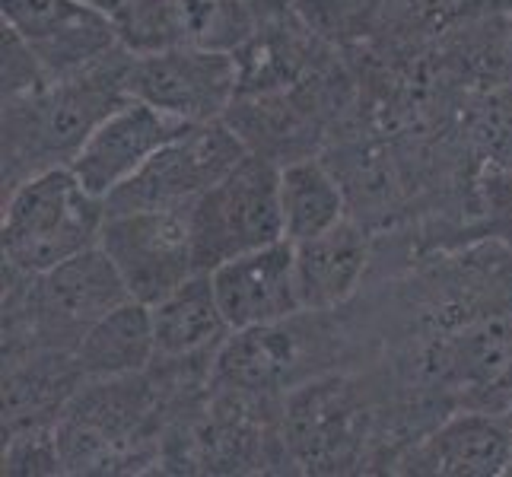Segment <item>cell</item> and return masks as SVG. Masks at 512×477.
Instances as JSON below:
<instances>
[{"instance_id":"17","label":"cell","mask_w":512,"mask_h":477,"mask_svg":"<svg viewBox=\"0 0 512 477\" xmlns=\"http://www.w3.org/2000/svg\"><path fill=\"white\" fill-rule=\"evenodd\" d=\"M74 357L86 382L147 373L156 360L153 306L125 299L83 334Z\"/></svg>"},{"instance_id":"13","label":"cell","mask_w":512,"mask_h":477,"mask_svg":"<svg viewBox=\"0 0 512 477\" xmlns=\"http://www.w3.org/2000/svg\"><path fill=\"white\" fill-rule=\"evenodd\" d=\"M156 360L153 366L185 379H210L214 360L226 338L233 334L217 303L210 274H191L153 306Z\"/></svg>"},{"instance_id":"3","label":"cell","mask_w":512,"mask_h":477,"mask_svg":"<svg viewBox=\"0 0 512 477\" xmlns=\"http://www.w3.org/2000/svg\"><path fill=\"white\" fill-rule=\"evenodd\" d=\"M102 226L105 201L83 188L74 169H45L4 194V264L23 274H45L99 245Z\"/></svg>"},{"instance_id":"5","label":"cell","mask_w":512,"mask_h":477,"mask_svg":"<svg viewBox=\"0 0 512 477\" xmlns=\"http://www.w3.org/2000/svg\"><path fill=\"white\" fill-rule=\"evenodd\" d=\"M331 312H296L271 325L233 331L214 360V385L255 395H287L322 373H331L341 353Z\"/></svg>"},{"instance_id":"14","label":"cell","mask_w":512,"mask_h":477,"mask_svg":"<svg viewBox=\"0 0 512 477\" xmlns=\"http://www.w3.org/2000/svg\"><path fill=\"white\" fill-rule=\"evenodd\" d=\"M210 274L223 318L233 331L271 325L303 312L296 290L293 242L280 239L217 264Z\"/></svg>"},{"instance_id":"12","label":"cell","mask_w":512,"mask_h":477,"mask_svg":"<svg viewBox=\"0 0 512 477\" xmlns=\"http://www.w3.org/2000/svg\"><path fill=\"white\" fill-rule=\"evenodd\" d=\"M182 128L185 121L160 112L144 99L128 96L99 121L70 169L86 191L105 201Z\"/></svg>"},{"instance_id":"16","label":"cell","mask_w":512,"mask_h":477,"mask_svg":"<svg viewBox=\"0 0 512 477\" xmlns=\"http://www.w3.org/2000/svg\"><path fill=\"white\" fill-rule=\"evenodd\" d=\"M83 382L70 350L32 347L4 353V436L55 427Z\"/></svg>"},{"instance_id":"2","label":"cell","mask_w":512,"mask_h":477,"mask_svg":"<svg viewBox=\"0 0 512 477\" xmlns=\"http://www.w3.org/2000/svg\"><path fill=\"white\" fill-rule=\"evenodd\" d=\"M169 408L172 398L153 369L83 382L55 423L64 474H140L163 465Z\"/></svg>"},{"instance_id":"6","label":"cell","mask_w":512,"mask_h":477,"mask_svg":"<svg viewBox=\"0 0 512 477\" xmlns=\"http://www.w3.org/2000/svg\"><path fill=\"white\" fill-rule=\"evenodd\" d=\"M198 271L287 239L280 214V166L245 153L217 185H210L188 210Z\"/></svg>"},{"instance_id":"10","label":"cell","mask_w":512,"mask_h":477,"mask_svg":"<svg viewBox=\"0 0 512 477\" xmlns=\"http://www.w3.org/2000/svg\"><path fill=\"white\" fill-rule=\"evenodd\" d=\"M0 7L51 80L77 77L125 45L115 16L83 0H0Z\"/></svg>"},{"instance_id":"18","label":"cell","mask_w":512,"mask_h":477,"mask_svg":"<svg viewBox=\"0 0 512 477\" xmlns=\"http://www.w3.org/2000/svg\"><path fill=\"white\" fill-rule=\"evenodd\" d=\"M280 214L284 236L303 242L350 217V201L328 159L299 156L280 166Z\"/></svg>"},{"instance_id":"8","label":"cell","mask_w":512,"mask_h":477,"mask_svg":"<svg viewBox=\"0 0 512 477\" xmlns=\"http://www.w3.org/2000/svg\"><path fill=\"white\" fill-rule=\"evenodd\" d=\"M242 86V64L236 51L172 45L156 51H134L128 70V96L156 105L160 112L201 125L226 118Z\"/></svg>"},{"instance_id":"9","label":"cell","mask_w":512,"mask_h":477,"mask_svg":"<svg viewBox=\"0 0 512 477\" xmlns=\"http://www.w3.org/2000/svg\"><path fill=\"white\" fill-rule=\"evenodd\" d=\"M99 249L112 258L128 293L147 306H156L198 274L188 214L179 210L105 214Z\"/></svg>"},{"instance_id":"20","label":"cell","mask_w":512,"mask_h":477,"mask_svg":"<svg viewBox=\"0 0 512 477\" xmlns=\"http://www.w3.org/2000/svg\"><path fill=\"white\" fill-rule=\"evenodd\" d=\"M48 80L51 77L32 55V48L20 39V32L4 23V99L39 90Z\"/></svg>"},{"instance_id":"15","label":"cell","mask_w":512,"mask_h":477,"mask_svg":"<svg viewBox=\"0 0 512 477\" xmlns=\"http://www.w3.org/2000/svg\"><path fill=\"white\" fill-rule=\"evenodd\" d=\"M373 239L360 220H341L325 233L293 242L296 290L306 312H334L363 287Z\"/></svg>"},{"instance_id":"7","label":"cell","mask_w":512,"mask_h":477,"mask_svg":"<svg viewBox=\"0 0 512 477\" xmlns=\"http://www.w3.org/2000/svg\"><path fill=\"white\" fill-rule=\"evenodd\" d=\"M249 147L226 118L185 125L163 150H156L140 172L105 198V214L128 210H179L188 214L201 194L242 163Z\"/></svg>"},{"instance_id":"21","label":"cell","mask_w":512,"mask_h":477,"mask_svg":"<svg viewBox=\"0 0 512 477\" xmlns=\"http://www.w3.org/2000/svg\"><path fill=\"white\" fill-rule=\"evenodd\" d=\"M484 411H497L512 423V363H509V373L503 376V382L493 388V395L487 398V408Z\"/></svg>"},{"instance_id":"22","label":"cell","mask_w":512,"mask_h":477,"mask_svg":"<svg viewBox=\"0 0 512 477\" xmlns=\"http://www.w3.org/2000/svg\"><path fill=\"white\" fill-rule=\"evenodd\" d=\"M83 4H93V7L112 13V16H118V10H121V0H83Z\"/></svg>"},{"instance_id":"4","label":"cell","mask_w":512,"mask_h":477,"mask_svg":"<svg viewBox=\"0 0 512 477\" xmlns=\"http://www.w3.org/2000/svg\"><path fill=\"white\" fill-rule=\"evenodd\" d=\"M376 395L347 373H322L290 388L280 404V439L293 471H360L376 443Z\"/></svg>"},{"instance_id":"11","label":"cell","mask_w":512,"mask_h":477,"mask_svg":"<svg viewBox=\"0 0 512 477\" xmlns=\"http://www.w3.org/2000/svg\"><path fill=\"white\" fill-rule=\"evenodd\" d=\"M512 423L484 408H462L420 433L392 471L420 477H500L509 471Z\"/></svg>"},{"instance_id":"19","label":"cell","mask_w":512,"mask_h":477,"mask_svg":"<svg viewBox=\"0 0 512 477\" xmlns=\"http://www.w3.org/2000/svg\"><path fill=\"white\" fill-rule=\"evenodd\" d=\"M4 474L7 477L64 474V458H61L55 427H32L4 436Z\"/></svg>"},{"instance_id":"1","label":"cell","mask_w":512,"mask_h":477,"mask_svg":"<svg viewBox=\"0 0 512 477\" xmlns=\"http://www.w3.org/2000/svg\"><path fill=\"white\" fill-rule=\"evenodd\" d=\"M131 61L134 51L121 45L77 77L4 99V194L45 169L74 163L99 121L128 99Z\"/></svg>"},{"instance_id":"23","label":"cell","mask_w":512,"mask_h":477,"mask_svg":"<svg viewBox=\"0 0 512 477\" xmlns=\"http://www.w3.org/2000/svg\"><path fill=\"white\" fill-rule=\"evenodd\" d=\"M506 474H512V455H509V471Z\"/></svg>"}]
</instances>
